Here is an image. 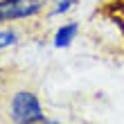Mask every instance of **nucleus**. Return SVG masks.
Instances as JSON below:
<instances>
[{"mask_svg": "<svg viewBox=\"0 0 124 124\" xmlns=\"http://www.w3.org/2000/svg\"><path fill=\"white\" fill-rule=\"evenodd\" d=\"M9 115L16 124H39L43 122V108L41 101L34 93L20 90L11 97L9 104Z\"/></svg>", "mask_w": 124, "mask_h": 124, "instance_id": "obj_1", "label": "nucleus"}, {"mask_svg": "<svg viewBox=\"0 0 124 124\" xmlns=\"http://www.w3.org/2000/svg\"><path fill=\"white\" fill-rule=\"evenodd\" d=\"M41 0H0V23L16 18H30L41 11Z\"/></svg>", "mask_w": 124, "mask_h": 124, "instance_id": "obj_2", "label": "nucleus"}, {"mask_svg": "<svg viewBox=\"0 0 124 124\" xmlns=\"http://www.w3.org/2000/svg\"><path fill=\"white\" fill-rule=\"evenodd\" d=\"M77 32H79L77 23H68V25L59 27V32H56V36H54V47H68L70 43L75 41Z\"/></svg>", "mask_w": 124, "mask_h": 124, "instance_id": "obj_3", "label": "nucleus"}, {"mask_svg": "<svg viewBox=\"0 0 124 124\" xmlns=\"http://www.w3.org/2000/svg\"><path fill=\"white\" fill-rule=\"evenodd\" d=\"M16 43V34L14 32H0V47H9Z\"/></svg>", "mask_w": 124, "mask_h": 124, "instance_id": "obj_4", "label": "nucleus"}, {"mask_svg": "<svg viewBox=\"0 0 124 124\" xmlns=\"http://www.w3.org/2000/svg\"><path fill=\"white\" fill-rule=\"evenodd\" d=\"M115 18H117L120 27L124 30V0H120V2H115Z\"/></svg>", "mask_w": 124, "mask_h": 124, "instance_id": "obj_5", "label": "nucleus"}, {"mask_svg": "<svg viewBox=\"0 0 124 124\" xmlns=\"http://www.w3.org/2000/svg\"><path fill=\"white\" fill-rule=\"evenodd\" d=\"M72 2H75V0H61V2H59V7L54 9V14H63V11H68Z\"/></svg>", "mask_w": 124, "mask_h": 124, "instance_id": "obj_6", "label": "nucleus"}, {"mask_svg": "<svg viewBox=\"0 0 124 124\" xmlns=\"http://www.w3.org/2000/svg\"><path fill=\"white\" fill-rule=\"evenodd\" d=\"M39 124H61V122H54V120H43V122H39Z\"/></svg>", "mask_w": 124, "mask_h": 124, "instance_id": "obj_7", "label": "nucleus"}]
</instances>
